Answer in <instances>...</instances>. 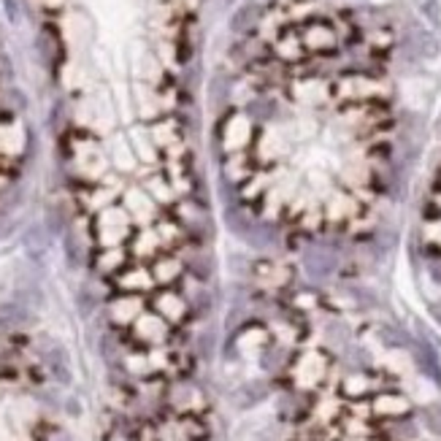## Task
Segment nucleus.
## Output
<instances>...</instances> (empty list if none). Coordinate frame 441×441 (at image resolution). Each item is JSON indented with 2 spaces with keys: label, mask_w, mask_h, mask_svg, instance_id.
Returning <instances> with one entry per match:
<instances>
[{
  "label": "nucleus",
  "mask_w": 441,
  "mask_h": 441,
  "mask_svg": "<svg viewBox=\"0 0 441 441\" xmlns=\"http://www.w3.org/2000/svg\"><path fill=\"white\" fill-rule=\"evenodd\" d=\"M43 360H46V368L49 374L57 379L60 384H71L74 379V371H71V360H68V352L60 344H52L46 352H43Z\"/></svg>",
  "instance_id": "f257e3e1"
},
{
  "label": "nucleus",
  "mask_w": 441,
  "mask_h": 441,
  "mask_svg": "<svg viewBox=\"0 0 441 441\" xmlns=\"http://www.w3.org/2000/svg\"><path fill=\"white\" fill-rule=\"evenodd\" d=\"M0 320H6L8 325H27L30 323V311L27 308H22L20 304H8V306H3L0 308Z\"/></svg>",
  "instance_id": "f03ea898"
},
{
  "label": "nucleus",
  "mask_w": 441,
  "mask_h": 441,
  "mask_svg": "<svg viewBox=\"0 0 441 441\" xmlns=\"http://www.w3.org/2000/svg\"><path fill=\"white\" fill-rule=\"evenodd\" d=\"M417 358H420L422 371H425L428 376H433L436 382H441V368H439V363H436V358H433V352L425 349V346H420V349H417Z\"/></svg>",
  "instance_id": "7ed1b4c3"
},
{
  "label": "nucleus",
  "mask_w": 441,
  "mask_h": 441,
  "mask_svg": "<svg viewBox=\"0 0 441 441\" xmlns=\"http://www.w3.org/2000/svg\"><path fill=\"white\" fill-rule=\"evenodd\" d=\"M422 422L428 425L430 433L441 436V406H428V409H422Z\"/></svg>",
  "instance_id": "20e7f679"
},
{
  "label": "nucleus",
  "mask_w": 441,
  "mask_h": 441,
  "mask_svg": "<svg viewBox=\"0 0 441 441\" xmlns=\"http://www.w3.org/2000/svg\"><path fill=\"white\" fill-rule=\"evenodd\" d=\"M25 247L30 250V255H41L43 252V238H41L39 228H33V231L25 236Z\"/></svg>",
  "instance_id": "39448f33"
},
{
  "label": "nucleus",
  "mask_w": 441,
  "mask_h": 441,
  "mask_svg": "<svg viewBox=\"0 0 441 441\" xmlns=\"http://www.w3.org/2000/svg\"><path fill=\"white\" fill-rule=\"evenodd\" d=\"M65 255H68V263L76 269V266H81V252H79V247H76V241H74V236L68 233V238H65Z\"/></svg>",
  "instance_id": "423d86ee"
},
{
  "label": "nucleus",
  "mask_w": 441,
  "mask_h": 441,
  "mask_svg": "<svg viewBox=\"0 0 441 441\" xmlns=\"http://www.w3.org/2000/svg\"><path fill=\"white\" fill-rule=\"evenodd\" d=\"M379 336H382L384 344H390V346L403 344V336L398 333V330H393V327H382V330H379Z\"/></svg>",
  "instance_id": "0eeeda50"
},
{
  "label": "nucleus",
  "mask_w": 441,
  "mask_h": 441,
  "mask_svg": "<svg viewBox=\"0 0 441 441\" xmlns=\"http://www.w3.org/2000/svg\"><path fill=\"white\" fill-rule=\"evenodd\" d=\"M41 441H74V439H71V433L62 430V428H49L46 436H43Z\"/></svg>",
  "instance_id": "6e6552de"
},
{
  "label": "nucleus",
  "mask_w": 441,
  "mask_h": 441,
  "mask_svg": "<svg viewBox=\"0 0 441 441\" xmlns=\"http://www.w3.org/2000/svg\"><path fill=\"white\" fill-rule=\"evenodd\" d=\"M430 273H433V279L441 285V263H433V266H430Z\"/></svg>",
  "instance_id": "1a4fd4ad"
}]
</instances>
